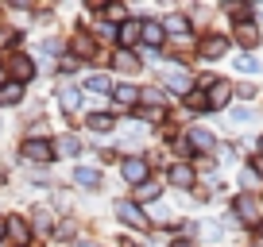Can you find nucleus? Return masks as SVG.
Instances as JSON below:
<instances>
[{"instance_id":"24","label":"nucleus","mask_w":263,"mask_h":247,"mask_svg":"<svg viewBox=\"0 0 263 247\" xmlns=\"http://www.w3.org/2000/svg\"><path fill=\"white\" fill-rule=\"evenodd\" d=\"M58 151H62V155H78V139L74 135H62V139H58Z\"/></svg>"},{"instance_id":"31","label":"nucleus","mask_w":263,"mask_h":247,"mask_svg":"<svg viewBox=\"0 0 263 247\" xmlns=\"http://www.w3.org/2000/svg\"><path fill=\"white\" fill-rule=\"evenodd\" d=\"M255 239H259V243H263V224H259V228H255Z\"/></svg>"},{"instance_id":"33","label":"nucleus","mask_w":263,"mask_h":247,"mask_svg":"<svg viewBox=\"0 0 263 247\" xmlns=\"http://www.w3.org/2000/svg\"><path fill=\"white\" fill-rule=\"evenodd\" d=\"M0 236H4V220H0Z\"/></svg>"},{"instance_id":"16","label":"nucleus","mask_w":263,"mask_h":247,"mask_svg":"<svg viewBox=\"0 0 263 247\" xmlns=\"http://www.w3.org/2000/svg\"><path fill=\"white\" fill-rule=\"evenodd\" d=\"M140 39L147 43V47H159V43L166 39V31H163V24H143V31H140Z\"/></svg>"},{"instance_id":"9","label":"nucleus","mask_w":263,"mask_h":247,"mask_svg":"<svg viewBox=\"0 0 263 247\" xmlns=\"http://www.w3.org/2000/svg\"><path fill=\"white\" fill-rule=\"evenodd\" d=\"M259 85L255 81H236L232 85V100H236V105H255V97H259Z\"/></svg>"},{"instance_id":"4","label":"nucleus","mask_w":263,"mask_h":247,"mask_svg":"<svg viewBox=\"0 0 263 247\" xmlns=\"http://www.w3.org/2000/svg\"><path fill=\"white\" fill-rule=\"evenodd\" d=\"M186 143H190V151H194V155H213L221 139H217L209 128H190V132H186Z\"/></svg>"},{"instance_id":"1","label":"nucleus","mask_w":263,"mask_h":247,"mask_svg":"<svg viewBox=\"0 0 263 247\" xmlns=\"http://www.w3.org/2000/svg\"><path fill=\"white\" fill-rule=\"evenodd\" d=\"M229 216L240 224V228L255 232L263 224V205H259L255 193H232V197H229Z\"/></svg>"},{"instance_id":"6","label":"nucleus","mask_w":263,"mask_h":247,"mask_svg":"<svg viewBox=\"0 0 263 247\" xmlns=\"http://www.w3.org/2000/svg\"><path fill=\"white\" fill-rule=\"evenodd\" d=\"M205 97H209V112H221V108H232V81H224V77H221V81H217L213 89L205 93Z\"/></svg>"},{"instance_id":"14","label":"nucleus","mask_w":263,"mask_h":247,"mask_svg":"<svg viewBox=\"0 0 263 247\" xmlns=\"http://www.w3.org/2000/svg\"><path fill=\"white\" fill-rule=\"evenodd\" d=\"M116 213H120V220H128V224H136V228H143V224H147V216L140 213V209L132 205V201H120V205H116Z\"/></svg>"},{"instance_id":"8","label":"nucleus","mask_w":263,"mask_h":247,"mask_svg":"<svg viewBox=\"0 0 263 247\" xmlns=\"http://www.w3.org/2000/svg\"><path fill=\"white\" fill-rule=\"evenodd\" d=\"M240 193H255V197L263 193V181H259V174L252 170V162L240 166Z\"/></svg>"},{"instance_id":"15","label":"nucleus","mask_w":263,"mask_h":247,"mask_svg":"<svg viewBox=\"0 0 263 247\" xmlns=\"http://www.w3.org/2000/svg\"><path fill=\"white\" fill-rule=\"evenodd\" d=\"M229 120L236 123V128H248V123L255 120V108H252V105H232V108H229Z\"/></svg>"},{"instance_id":"13","label":"nucleus","mask_w":263,"mask_h":247,"mask_svg":"<svg viewBox=\"0 0 263 247\" xmlns=\"http://www.w3.org/2000/svg\"><path fill=\"white\" fill-rule=\"evenodd\" d=\"M163 31L174 35V39H186V35H190V19L186 16H166L163 19Z\"/></svg>"},{"instance_id":"17","label":"nucleus","mask_w":263,"mask_h":247,"mask_svg":"<svg viewBox=\"0 0 263 247\" xmlns=\"http://www.w3.org/2000/svg\"><path fill=\"white\" fill-rule=\"evenodd\" d=\"M20 97H24V89H20L16 81H8V85H0V105H16Z\"/></svg>"},{"instance_id":"21","label":"nucleus","mask_w":263,"mask_h":247,"mask_svg":"<svg viewBox=\"0 0 263 247\" xmlns=\"http://www.w3.org/2000/svg\"><path fill=\"white\" fill-rule=\"evenodd\" d=\"M140 31H143V24H136V19H132V24H124V31H120V39H124V43H128V47H132V43L140 39Z\"/></svg>"},{"instance_id":"5","label":"nucleus","mask_w":263,"mask_h":247,"mask_svg":"<svg viewBox=\"0 0 263 247\" xmlns=\"http://www.w3.org/2000/svg\"><path fill=\"white\" fill-rule=\"evenodd\" d=\"M171 186H174V190H194V186H197L194 162H174L171 166Z\"/></svg>"},{"instance_id":"3","label":"nucleus","mask_w":263,"mask_h":247,"mask_svg":"<svg viewBox=\"0 0 263 247\" xmlns=\"http://www.w3.org/2000/svg\"><path fill=\"white\" fill-rule=\"evenodd\" d=\"M229 50H232V39L224 31H205L201 39H197V54L205 58V62H221Z\"/></svg>"},{"instance_id":"7","label":"nucleus","mask_w":263,"mask_h":247,"mask_svg":"<svg viewBox=\"0 0 263 247\" xmlns=\"http://www.w3.org/2000/svg\"><path fill=\"white\" fill-rule=\"evenodd\" d=\"M163 85H166L171 93H178V97H186V93L194 89V77H190L186 70H166V74H163Z\"/></svg>"},{"instance_id":"23","label":"nucleus","mask_w":263,"mask_h":247,"mask_svg":"<svg viewBox=\"0 0 263 247\" xmlns=\"http://www.w3.org/2000/svg\"><path fill=\"white\" fill-rule=\"evenodd\" d=\"M136 97H140V89H132V85H120V89H116V100H120V105H136Z\"/></svg>"},{"instance_id":"25","label":"nucleus","mask_w":263,"mask_h":247,"mask_svg":"<svg viewBox=\"0 0 263 247\" xmlns=\"http://www.w3.org/2000/svg\"><path fill=\"white\" fill-rule=\"evenodd\" d=\"M62 108H66V112H74V108H78V89H62Z\"/></svg>"},{"instance_id":"27","label":"nucleus","mask_w":263,"mask_h":247,"mask_svg":"<svg viewBox=\"0 0 263 247\" xmlns=\"http://www.w3.org/2000/svg\"><path fill=\"white\" fill-rule=\"evenodd\" d=\"M248 162H252V170L259 174V181H263V155H252V158H248Z\"/></svg>"},{"instance_id":"28","label":"nucleus","mask_w":263,"mask_h":247,"mask_svg":"<svg viewBox=\"0 0 263 247\" xmlns=\"http://www.w3.org/2000/svg\"><path fill=\"white\" fill-rule=\"evenodd\" d=\"M16 70H20V77H31V74H35V70H31V62H27V58H20V66H16Z\"/></svg>"},{"instance_id":"30","label":"nucleus","mask_w":263,"mask_h":247,"mask_svg":"<svg viewBox=\"0 0 263 247\" xmlns=\"http://www.w3.org/2000/svg\"><path fill=\"white\" fill-rule=\"evenodd\" d=\"M171 247H194V243H190V239H174Z\"/></svg>"},{"instance_id":"12","label":"nucleus","mask_w":263,"mask_h":247,"mask_svg":"<svg viewBox=\"0 0 263 247\" xmlns=\"http://www.w3.org/2000/svg\"><path fill=\"white\" fill-rule=\"evenodd\" d=\"M124 178L143 186V181H147V162H143V158H128V162H124Z\"/></svg>"},{"instance_id":"29","label":"nucleus","mask_w":263,"mask_h":247,"mask_svg":"<svg viewBox=\"0 0 263 247\" xmlns=\"http://www.w3.org/2000/svg\"><path fill=\"white\" fill-rule=\"evenodd\" d=\"M255 155H263V132L255 135Z\"/></svg>"},{"instance_id":"10","label":"nucleus","mask_w":263,"mask_h":247,"mask_svg":"<svg viewBox=\"0 0 263 247\" xmlns=\"http://www.w3.org/2000/svg\"><path fill=\"white\" fill-rule=\"evenodd\" d=\"M232 66H236V74H248V77H259L263 74V62L255 54H236V62H232Z\"/></svg>"},{"instance_id":"22","label":"nucleus","mask_w":263,"mask_h":247,"mask_svg":"<svg viewBox=\"0 0 263 247\" xmlns=\"http://www.w3.org/2000/svg\"><path fill=\"white\" fill-rule=\"evenodd\" d=\"M85 89H89V93H108V77L105 74H93L89 81H85Z\"/></svg>"},{"instance_id":"11","label":"nucleus","mask_w":263,"mask_h":247,"mask_svg":"<svg viewBox=\"0 0 263 247\" xmlns=\"http://www.w3.org/2000/svg\"><path fill=\"white\" fill-rule=\"evenodd\" d=\"M50 151H54V147H50V143H43V139H27V143H24V155L31 158V162H47Z\"/></svg>"},{"instance_id":"2","label":"nucleus","mask_w":263,"mask_h":247,"mask_svg":"<svg viewBox=\"0 0 263 247\" xmlns=\"http://www.w3.org/2000/svg\"><path fill=\"white\" fill-rule=\"evenodd\" d=\"M232 47H240V54H255L263 43V31H259V19H248V24H236L232 27Z\"/></svg>"},{"instance_id":"26","label":"nucleus","mask_w":263,"mask_h":247,"mask_svg":"<svg viewBox=\"0 0 263 247\" xmlns=\"http://www.w3.org/2000/svg\"><path fill=\"white\" fill-rule=\"evenodd\" d=\"M116 66L120 70H136V58H132L128 50H120V54H116Z\"/></svg>"},{"instance_id":"20","label":"nucleus","mask_w":263,"mask_h":247,"mask_svg":"<svg viewBox=\"0 0 263 247\" xmlns=\"http://www.w3.org/2000/svg\"><path fill=\"white\" fill-rule=\"evenodd\" d=\"M112 116H105V112H97V116H89V128H93V132H108V128H112Z\"/></svg>"},{"instance_id":"19","label":"nucleus","mask_w":263,"mask_h":247,"mask_svg":"<svg viewBox=\"0 0 263 247\" xmlns=\"http://www.w3.org/2000/svg\"><path fill=\"white\" fill-rule=\"evenodd\" d=\"M159 193H163V190H159V186H155V181H143V186H136V197H140V201H155L159 197Z\"/></svg>"},{"instance_id":"32","label":"nucleus","mask_w":263,"mask_h":247,"mask_svg":"<svg viewBox=\"0 0 263 247\" xmlns=\"http://www.w3.org/2000/svg\"><path fill=\"white\" fill-rule=\"evenodd\" d=\"M244 247H263V243H259V239H252V243H244Z\"/></svg>"},{"instance_id":"18","label":"nucleus","mask_w":263,"mask_h":247,"mask_svg":"<svg viewBox=\"0 0 263 247\" xmlns=\"http://www.w3.org/2000/svg\"><path fill=\"white\" fill-rule=\"evenodd\" d=\"M97 178H101V174L89 170V166H78V170H74V181H78V186H97Z\"/></svg>"},{"instance_id":"34","label":"nucleus","mask_w":263,"mask_h":247,"mask_svg":"<svg viewBox=\"0 0 263 247\" xmlns=\"http://www.w3.org/2000/svg\"><path fill=\"white\" fill-rule=\"evenodd\" d=\"M259 205H263V193H259Z\"/></svg>"}]
</instances>
